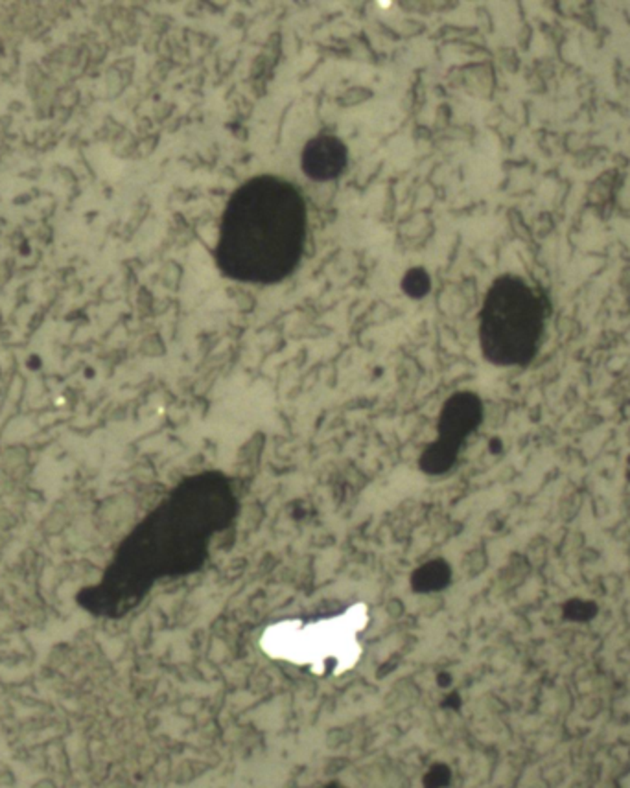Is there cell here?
Returning <instances> with one entry per match:
<instances>
[{"label": "cell", "mask_w": 630, "mask_h": 788, "mask_svg": "<svg viewBox=\"0 0 630 788\" xmlns=\"http://www.w3.org/2000/svg\"><path fill=\"white\" fill-rule=\"evenodd\" d=\"M595 612H597L595 604L585 602V600H570L564 606V615L571 621H588V619L594 617Z\"/></svg>", "instance_id": "5b68a950"}, {"label": "cell", "mask_w": 630, "mask_h": 788, "mask_svg": "<svg viewBox=\"0 0 630 788\" xmlns=\"http://www.w3.org/2000/svg\"><path fill=\"white\" fill-rule=\"evenodd\" d=\"M304 240L306 203L299 190L275 175H258L227 201L218 267L240 282L273 284L299 266Z\"/></svg>", "instance_id": "6da1fadb"}, {"label": "cell", "mask_w": 630, "mask_h": 788, "mask_svg": "<svg viewBox=\"0 0 630 788\" xmlns=\"http://www.w3.org/2000/svg\"><path fill=\"white\" fill-rule=\"evenodd\" d=\"M544 300L518 276H502L488 289L481 312V347L497 365L527 363L544 330Z\"/></svg>", "instance_id": "7a4b0ae2"}, {"label": "cell", "mask_w": 630, "mask_h": 788, "mask_svg": "<svg viewBox=\"0 0 630 788\" xmlns=\"http://www.w3.org/2000/svg\"><path fill=\"white\" fill-rule=\"evenodd\" d=\"M300 166L312 181L327 183L337 179L347 168V146L332 135L312 138L304 146Z\"/></svg>", "instance_id": "3957f363"}, {"label": "cell", "mask_w": 630, "mask_h": 788, "mask_svg": "<svg viewBox=\"0 0 630 788\" xmlns=\"http://www.w3.org/2000/svg\"><path fill=\"white\" fill-rule=\"evenodd\" d=\"M402 288L411 295V297H422L429 288V276L424 269H411L405 273L402 280Z\"/></svg>", "instance_id": "277c9868"}]
</instances>
